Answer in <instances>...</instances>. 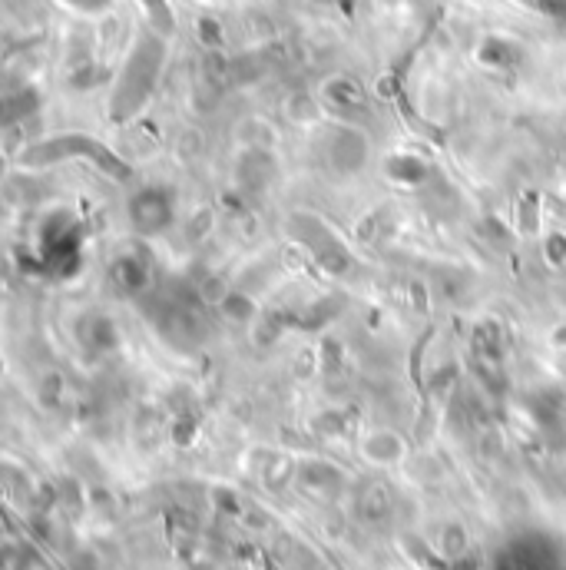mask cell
Instances as JSON below:
<instances>
[{
    "label": "cell",
    "instance_id": "5b68a950",
    "mask_svg": "<svg viewBox=\"0 0 566 570\" xmlns=\"http://www.w3.org/2000/svg\"><path fill=\"white\" fill-rule=\"evenodd\" d=\"M431 544L441 557H461L467 551V527L461 521H444L437 527V537Z\"/></svg>",
    "mask_w": 566,
    "mask_h": 570
},
{
    "label": "cell",
    "instance_id": "52a82bcc",
    "mask_svg": "<svg viewBox=\"0 0 566 570\" xmlns=\"http://www.w3.org/2000/svg\"><path fill=\"white\" fill-rule=\"evenodd\" d=\"M358 511H361V517H365V521H371V524L384 521V517L391 514V494H388V488H384V484H371V488L361 494Z\"/></svg>",
    "mask_w": 566,
    "mask_h": 570
},
{
    "label": "cell",
    "instance_id": "7a4b0ae2",
    "mask_svg": "<svg viewBox=\"0 0 566 570\" xmlns=\"http://www.w3.org/2000/svg\"><path fill=\"white\" fill-rule=\"evenodd\" d=\"M358 455L365 458L371 468H394L408 458V441L394 428H371L358 441Z\"/></svg>",
    "mask_w": 566,
    "mask_h": 570
},
{
    "label": "cell",
    "instance_id": "9c48e42d",
    "mask_svg": "<svg viewBox=\"0 0 566 570\" xmlns=\"http://www.w3.org/2000/svg\"><path fill=\"white\" fill-rule=\"evenodd\" d=\"M540 252H543V262H547L550 269H560L566 262V236L563 232H547L540 242Z\"/></svg>",
    "mask_w": 566,
    "mask_h": 570
},
{
    "label": "cell",
    "instance_id": "277c9868",
    "mask_svg": "<svg viewBox=\"0 0 566 570\" xmlns=\"http://www.w3.org/2000/svg\"><path fill=\"white\" fill-rule=\"evenodd\" d=\"M285 116L295 126H318L328 120V110L322 97H318V90H295L285 97Z\"/></svg>",
    "mask_w": 566,
    "mask_h": 570
},
{
    "label": "cell",
    "instance_id": "6da1fadb",
    "mask_svg": "<svg viewBox=\"0 0 566 570\" xmlns=\"http://www.w3.org/2000/svg\"><path fill=\"white\" fill-rule=\"evenodd\" d=\"M371 156V140L355 126H338V130L328 133L325 143V163L331 173L338 176H355L365 170Z\"/></svg>",
    "mask_w": 566,
    "mask_h": 570
},
{
    "label": "cell",
    "instance_id": "3957f363",
    "mask_svg": "<svg viewBox=\"0 0 566 570\" xmlns=\"http://www.w3.org/2000/svg\"><path fill=\"white\" fill-rule=\"evenodd\" d=\"M318 97H322L325 110H338V113L361 110L368 103L365 87L355 77H348V73H331L322 87H318Z\"/></svg>",
    "mask_w": 566,
    "mask_h": 570
},
{
    "label": "cell",
    "instance_id": "8992f818",
    "mask_svg": "<svg viewBox=\"0 0 566 570\" xmlns=\"http://www.w3.org/2000/svg\"><path fill=\"white\" fill-rule=\"evenodd\" d=\"M302 478L305 488H325L328 494H335L341 484H345V478H341V471L338 468H331V464L325 461H312V464H305V471L298 474Z\"/></svg>",
    "mask_w": 566,
    "mask_h": 570
},
{
    "label": "cell",
    "instance_id": "ba28073f",
    "mask_svg": "<svg viewBox=\"0 0 566 570\" xmlns=\"http://www.w3.org/2000/svg\"><path fill=\"white\" fill-rule=\"evenodd\" d=\"M514 57H517V47L510 44V40L487 37L484 44H480V60L490 63V67H497V63H510Z\"/></svg>",
    "mask_w": 566,
    "mask_h": 570
}]
</instances>
